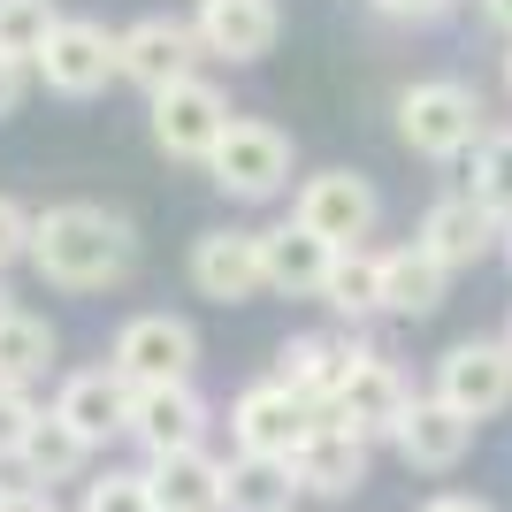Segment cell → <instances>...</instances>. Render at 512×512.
<instances>
[{"instance_id": "cell-21", "label": "cell", "mask_w": 512, "mask_h": 512, "mask_svg": "<svg viewBox=\"0 0 512 512\" xmlns=\"http://www.w3.org/2000/svg\"><path fill=\"white\" fill-rule=\"evenodd\" d=\"M352 360H360V352H352L344 337H291V344L276 352V375H283L291 390H299L306 406H321V413H329V398L344 390Z\"/></svg>"}, {"instance_id": "cell-24", "label": "cell", "mask_w": 512, "mask_h": 512, "mask_svg": "<svg viewBox=\"0 0 512 512\" xmlns=\"http://www.w3.org/2000/svg\"><path fill=\"white\" fill-rule=\"evenodd\" d=\"M85 459H92V444L62 421V413H39V421H31V436L16 444L23 482H46V490H54V482H69V474L85 467Z\"/></svg>"}, {"instance_id": "cell-16", "label": "cell", "mask_w": 512, "mask_h": 512, "mask_svg": "<svg viewBox=\"0 0 512 512\" xmlns=\"http://www.w3.org/2000/svg\"><path fill=\"white\" fill-rule=\"evenodd\" d=\"M54 413L100 451V444H115V436H130V383L115 367H77L62 383V398H54Z\"/></svg>"}, {"instance_id": "cell-28", "label": "cell", "mask_w": 512, "mask_h": 512, "mask_svg": "<svg viewBox=\"0 0 512 512\" xmlns=\"http://www.w3.org/2000/svg\"><path fill=\"white\" fill-rule=\"evenodd\" d=\"M474 199H482L497 222H512V130H497V138L474 146Z\"/></svg>"}, {"instance_id": "cell-1", "label": "cell", "mask_w": 512, "mask_h": 512, "mask_svg": "<svg viewBox=\"0 0 512 512\" xmlns=\"http://www.w3.org/2000/svg\"><path fill=\"white\" fill-rule=\"evenodd\" d=\"M130 260H138V237L123 214L85 207V199L31 214V268L62 291H107L130 276Z\"/></svg>"}, {"instance_id": "cell-17", "label": "cell", "mask_w": 512, "mask_h": 512, "mask_svg": "<svg viewBox=\"0 0 512 512\" xmlns=\"http://www.w3.org/2000/svg\"><path fill=\"white\" fill-rule=\"evenodd\" d=\"M329 260H337V245L314 237L299 214L276 222V230H260V268H268V291H283V299H321Z\"/></svg>"}, {"instance_id": "cell-29", "label": "cell", "mask_w": 512, "mask_h": 512, "mask_svg": "<svg viewBox=\"0 0 512 512\" xmlns=\"http://www.w3.org/2000/svg\"><path fill=\"white\" fill-rule=\"evenodd\" d=\"M77 512H153V490H146V474H100V482H85Z\"/></svg>"}, {"instance_id": "cell-37", "label": "cell", "mask_w": 512, "mask_h": 512, "mask_svg": "<svg viewBox=\"0 0 512 512\" xmlns=\"http://www.w3.org/2000/svg\"><path fill=\"white\" fill-rule=\"evenodd\" d=\"M8 314H16V306H8V291H0V321H8Z\"/></svg>"}, {"instance_id": "cell-14", "label": "cell", "mask_w": 512, "mask_h": 512, "mask_svg": "<svg viewBox=\"0 0 512 512\" xmlns=\"http://www.w3.org/2000/svg\"><path fill=\"white\" fill-rule=\"evenodd\" d=\"M130 436L153 451H192L199 436H207V398H199L192 383H146L130 390Z\"/></svg>"}, {"instance_id": "cell-3", "label": "cell", "mask_w": 512, "mask_h": 512, "mask_svg": "<svg viewBox=\"0 0 512 512\" xmlns=\"http://www.w3.org/2000/svg\"><path fill=\"white\" fill-rule=\"evenodd\" d=\"M107 367H115L130 390H146V383H192L199 337H192V321H176V314H130L123 329H115Z\"/></svg>"}, {"instance_id": "cell-34", "label": "cell", "mask_w": 512, "mask_h": 512, "mask_svg": "<svg viewBox=\"0 0 512 512\" xmlns=\"http://www.w3.org/2000/svg\"><path fill=\"white\" fill-rule=\"evenodd\" d=\"M16 100H23V62L0 54V115H16Z\"/></svg>"}, {"instance_id": "cell-20", "label": "cell", "mask_w": 512, "mask_h": 512, "mask_svg": "<svg viewBox=\"0 0 512 512\" xmlns=\"http://www.w3.org/2000/svg\"><path fill=\"white\" fill-rule=\"evenodd\" d=\"M490 222L497 214L482 207V199H436V207L421 214V237H413V245H421V253H436L444 260V268H474V260L490 253Z\"/></svg>"}, {"instance_id": "cell-26", "label": "cell", "mask_w": 512, "mask_h": 512, "mask_svg": "<svg viewBox=\"0 0 512 512\" xmlns=\"http://www.w3.org/2000/svg\"><path fill=\"white\" fill-rule=\"evenodd\" d=\"M46 367H54V329H46L39 314H8L0 321V383L31 390Z\"/></svg>"}, {"instance_id": "cell-11", "label": "cell", "mask_w": 512, "mask_h": 512, "mask_svg": "<svg viewBox=\"0 0 512 512\" xmlns=\"http://www.w3.org/2000/svg\"><path fill=\"white\" fill-rule=\"evenodd\" d=\"M115 69H123V46L107 39L100 23H54V39L39 46V77L54 92H69V100H85V92H100L107 77H115Z\"/></svg>"}, {"instance_id": "cell-9", "label": "cell", "mask_w": 512, "mask_h": 512, "mask_svg": "<svg viewBox=\"0 0 512 512\" xmlns=\"http://www.w3.org/2000/svg\"><path fill=\"white\" fill-rule=\"evenodd\" d=\"M406 406H413V390H406V375H398L383 352H360L352 375H344V390L329 398V413H337L344 428H360L367 444H375V436H398Z\"/></svg>"}, {"instance_id": "cell-15", "label": "cell", "mask_w": 512, "mask_h": 512, "mask_svg": "<svg viewBox=\"0 0 512 512\" xmlns=\"http://www.w3.org/2000/svg\"><path fill=\"white\" fill-rule=\"evenodd\" d=\"M115 46H123V77H138L146 92L184 85V77H192V62H199V31H192V23H176V16L130 23Z\"/></svg>"}, {"instance_id": "cell-27", "label": "cell", "mask_w": 512, "mask_h": 512, "mask_svg": "<svg viewBox=\"0 0 512 512\" xmlns=\"http://www.w3.org/2000/svg\"><path fill=\"white\" fill-rule=\"evenodd\" d=\"M54 0H0V54L16 62H39V46L54 39Z\"/></svg>"}, {"instance_id": "cell-4", "label": "cell", "mask_w": 512, "mask_h": 512, "mask_svg": "<svg viewBox=\"0 0 512 512\" xmlns=\"http://www.w3.org/2000/svg\"><path fill=\"white\" fill-rule=\"evenodd\" d=\"M207 169L230 199H276L283 184H291V138L268 130V123H230L214 138Z\"/></svg>"}, {"instance_id": "cell-31", "label": "cell", "mask_w": 512, "mask_h": 512, "mask_svg": "<svg viewBox=\"0 0 512 512\" xmlns=\"http://www.w3.org/2000/svg\"><path fill=\"white\" fill-rule=\"evenodd\" d=\"M23 253H31V214H23L16 199H0V268L23 260Z\"/></svg>"}, {"instance_id": "cell-12", "label": "cell", "mask_w": 512, "mask_h": 512, "mask_svg": "<svg viewBox=\"0 0 512 512\" xmlns=\"http://www.w3.org/2000/svg\"><path fill=\"white\" fill-rule=\"evenodd\" d=\"M375 214H383V199H375V184L352 176V169H329V176H314L299 192V222L314 237H329V245H367Z\"/></svg>"}, {"instance_id": "cell-13", "label": "cell", "mask_w": 512, "mask_h": 512, "mask_svg": "<svg viewBox=\"0 0 512 512\" xmlns=\"http://www.w3.org/2000/svg\"><path fill=\"white\" fill-rule=\"evenodd\" d=\"M474 428H482V421H467V413L444 406V398H413L390 444H398V459H406V467H421V474H451V467H459V459L474 451Z\"/></svg>"}, {"instance_id": "cell-32", "label": "cell", "mask_w": 512, "mask_h": 512, "mask_svg": "<svg viewBox=\"0 0 512 512\" xmlns=\"http://www.w3.org/2000/svg\"><path fill=\"white\" fill-rule=\"evenodd\" d=\"M0 512H62V505H54V490H31V482H8V490H0Z\"/></svg>"}, {"instance_id": "cell-10", "label": "cell", "mask_w": 512, "mask_h": 512, "mask_svg": "<svg viewBox=\"0 0 512 512\" xmlns=\"http://www.w3.org/2000/svg\"><path fill=\"white\" fill-rule=\"evenodd\" d=\"M192 283L199 299L214 306H245L268 291V268H260V230H207L192 245Z\"/></svg>"}, {"instance_id": "cell-36", "label": "cell", "mask_w": 512, "mask_h": 512, "mask_svg": "<svg viewBox=\"0 0 512 512\" xmlns=\"http://www.w3.org/2000/svg\"><path fill=\"white\" fill-rule=\"evenodd\" d=\"M482 16H490L497 31H512V0H482Z\"/></svg>"}, {"instance_id": "cell-22", "label": "cell", "mask_w": 512, "mask_h": 512, "mask_svg": "<svg viewBox=\"0 0 512 512\" xmlns=\"http://www.w3.org/2000/svg\"><path fill=\"white\" fill-rule=\"evenodd\" d=\"M444 283H451V268L436 253H421V245L383 253V314H406V321L436 314V306H444Z\"/></svg>"}, {"instance_id": "cell-39", "label": "cell", "mask_w": 512, "mask_h": 512, "mask_svg": "<svg viewBox=\"0 0 512 512\" xmlns=\"http://www.w3.org/2000/svg\"><path fill=\"white\" fill-rule=\"evenodd\" d=\"M505 85H512V54H505Z\"/></svg>"}, {"instance_id": "cell-6", "label": "cell", "mask_w": 512, "mask_h": 512, "mask_svg": "<svg viewBox=\"0 0 512 512\" xmlns=\"http://www.w3.org/2000/svg\"><path fill=\"white\" fill-rule=\"evenodd\" d=\"M314 413L321 406H306L299 390L283 383H253L245 398L230 406V436H237V451H260V459H291L299 451V436L314 428Z\"/></svg>"}, {"instance_id": "cell-7", "label": "cell", "mask_w": 512, "mask_h": 512, "mask_svg": "<svg viewBox=\"0 0 512 512\" xmlns=\"http://www.w3.org/2000/svg\"><path fill=\"white\" fill-rule=\"evenodd\" d=\"M222 130H230V100H222L214 85L184 77V85L153 92V138H161V153H176V161H207Z\"/></svg>"}, {"instance_id": "cell-19", "label": "cell", "mask_w": 512, "mask_h": 512, "mask_svg": "<svg viewBox=\"0 0 512 512\" xmlns=\"http://www.w3.org/2000/svg\"><path fill=\"white\" fill-rule=\"evenodd\" d=\"M146 490L153 512H222V459L207 451H153L146 459Z\"/></svg>"}, {"instance_id": "cell-35", "label": "cell", "mask_w": 512, "mask_h": 512, "mask_svg": "<svg viewBox=\"0 0 512 512\" xmlns=\"http://www.w3.org/2000/svg\"><path fill=\"white\" fill-rule=\"evenodd\" d=\"M421 512H490V497H467V490H444V497H428Z\"/></svg>"}, {"instance_id": "cell-2", "label": "cell", "mask_w": 512, "mask_h": 512, "mask_svg": "<svg viewBox=\"0 0 512 512\" xmlns=\"http://www.w3.org/2000/svg\"><path fill=\"white\" fill-rule=\"evenodd\" d=\"M398 138L428 161H451V153L482 146V100L467 85H451V77H428L398 100Z\"/></svg>"}, {"instance_id": "cell-33", "label": "cell", "mask_w": 512, "mask_h": 512, "mask_svg": "<svg viewBox=\"0 0 512 512\" xmlns=\"http://www.w3.org/2000/svg\"><path fill=\"white\" fill-rule=\"evenodd\" d=\"M383 16H406V23H428V16H444L451 0H375Z\"/></svg>"}, {"instance_id": "cell-5", "label": "cell", "mask_w": 512, "mask_h": 512, "mask_svg": "<svg viewBox=\"0 0 512 512\" xmlns=\"http://www.w3.org/2000/svg\"><path fill=\"white\" fill-rule=\"evenodd\" d=\"M436 398L459 406L467 421H490V413L512 406V344H451L444 360H436Z\"/></svg>"}, {"instance_id": "cell-18", "label": "cell", "mask_w": 512, "mask_h": 512, "mask_svg": "<svg viewBox=\"0 0 512 512\" xmlns=\"http://www.w3.org/2000/svg\"><path fill=\"white\" fill-rule=\"evenodd\" d=\"M199 46L207 54H222V62H260L268 46H276L283 16H276V0H199Z\"/></svg>"}, {"instance_id": "cell-38", "label": "cell", "mask_w": 512, "mask_h": 512, "mask_svg": "<svg viewBox=\"0 0 512 512\" xmlns=\"http://www.w3.org/2000/svg\"><path fill=\"white\" fill-rule=\"evenodd\" d=\"M505 260H512V222H505Z\"/></svg>"}, {"instance_id": "cell-23", "label": "cell", "mask_w": 512, "mask_h": 512, "mask_svg": "<svg viewBox=\"0 0 512 512\" xmlns=\"http://www.w3.org/2000/svg\"><path fill=\"white\" fill-rule=\"evenodd\" d=\"M299 482H291V459H260V451H237L222 467V512H291Z\"/></svg>"}, {"instance_id": "cell-8", "label": "cell", "mask_w": 512, "mask_h": 512, "mask_svg": "<svg viewBox=\"0 0 512 512\" xmlns=\"http://www.w3.org/2000/svg\"><path fill=\"white\" fill-rule=\"evenodd\" d=\"M291 482H299L306 497H352L367 482V436H360V428H344L337 413L314 421L299 436V451H291Z\"/></svg>"}, {"instance_id": "cell-40", "label": "cell", "mask_w": 512, "mask_h": 512, "mask_svg": "<svg viewBox=\"0 0 512 512\" xmlns=\"http://www.w3.org/2000/svg\"><path fill=\"white\" fill-rule=\"evenodd\" d=\"M505 344H512V329H505Z\"/></svg>"}, {"instance_id": "cell-30", "label": "cell", "mask_w": 512, "mask_h": 512, "mask_svg": "<svg viewBox=\"0 0 512 512\" xmlns=\"http://www.w3.org/2000/svg\"><path fill=\"white\" fill-rule=\"evenodd\" d=\"M31 421H39V406H31V390L0 383V459H16V444L31 436Z\"/></svg>"}, {"instance_id": "cell-25", "label": "cell", "mask_w": 512, "mask_h": 512, "mask_svg": "<svg viewBox=\"0 0 512 512\" xmlns=\"http://www.w3.org/2000/svg\"><path fill=\"white\" fill-rule=\"evenodd\" d=\"M321 299L337 306V314H352V321L383 314V253H367V245H337L329 276H321Z\"/></svg>"}]
</instances>
